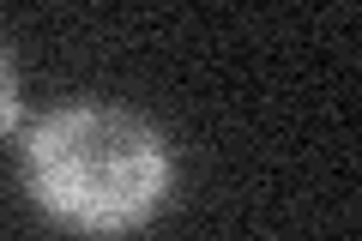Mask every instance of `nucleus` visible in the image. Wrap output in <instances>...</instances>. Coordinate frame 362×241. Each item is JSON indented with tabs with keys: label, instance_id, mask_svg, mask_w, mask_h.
Wrapping results in <instances>:
<instances>
[{
	"label": "nucleus",
	"instance_id": "f257e3e1",
	"mask_svg": "<svg viewBox=\"0 0 362 241\" xmlns=\"http://www.w3.org/2000/svg\"><path fill=\"white\" fill-rule=\"evenodd\" d=\"M30 199L66 229L115 235L133 229L169 193V151L139 114L121 109H61L25 145Z\"/></svg>",
	"mask_w": 362,
	"mask_h": 241
},
{
	"label": "nucleus",
	"instance_id": "f03ea898",
	"mask_svg": "<svg viewBox=\"0 0 362 241\" xmlns=\"http://www.w3.org/2000/svg\"><path fill=\"white\" fill-rule=\"evenodd\" d=\"M18 121V78H13V66H6V54H0V133Z\"/></svg>",
	"mask_w": 362,
	"mask_h": 241
}]
</instances>
